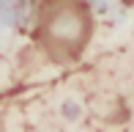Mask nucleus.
Returning a JSON list of instances; mask_svg holds the SVG:
<instances>
[{
  "instance_id": "f257e3e1",
  "label": "nucleus",
  "mask_w": 134,
  "mask_h": 132,
  "mask_svg": "<svg viewBox=\"0 0 134 132\" xmlns=\"http://www.w3.org/2000/svg\"><path fill=\"white\" fill-rule=\"evenodd\" d=\"M93 39V11L88 0H38L33 41L47 61L74 63Z\"/></svg>"
}]
</instances>
